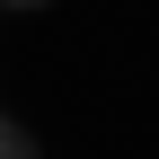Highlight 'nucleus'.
I'll return each mask as SVG.
<instances>
[{
	"instance_id": "nucleus-2",
	"label": "nucleus",
	"mask_w": 159,
	"mask_h": 159,
	"mask_svg": "<svg viewBox=\"0 0 159 159\" xmlns=\"http://www.w3.org/2000/svg\"><path fill=\"white\" fill-rule=\"evenodd\" d=\"M0 9H53V0H0Z\"/></svg>"
},
{
	"instance_id": "nucleus-1",
	"label": "nucleus",
	"mask_w": 159,
	"mask_h": 159,
	"mask_svg": "<svg viewBox=\"0 0 159 159\" xmlns=\"http://www.w3.org/2000/svg\"><path fill=\"white\" fill-rule=\"evenodd\" d=\"M0 159H44V150H35V133L18 124V115H0Z\"/></svg>"
}]
</instances>
